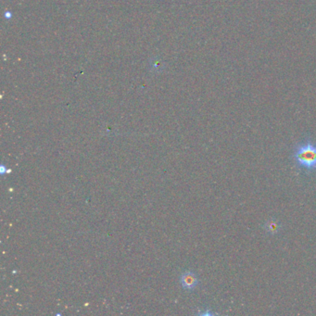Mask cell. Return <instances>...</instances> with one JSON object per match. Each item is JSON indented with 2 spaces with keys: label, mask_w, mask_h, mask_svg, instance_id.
Listing matches in <instances>:
<instances>
[{
  "label": "cell",
  "mask_w": 316,
  "mask_h": 316,
  "mask_svg": "<svg viewBox=\"0 0 316 316\" xmlns=\"http://www.w3.org/2000/svg\"><path fill=\"white\" fill-rule=\"evenodd\" d=\"M293 158L297 166L306 173L316 172V143L307 138L297 145L293 152Z\"/></svg>",
  "instance_id": "1"
},
{
  "label": "cell",
  "mask_w": 316,
  "mask_h": 316,
  "mask_svg": "<svg viewBox=\"0 0 316 316\" xmlns=\"http://www.w3.org/2000/svg\"><path fill=\"white\" fill-rule=\"evenodd\" d=\"M180 283L184 289L191 291L198 286L199 280L194 272L187 271L181 275Z\"/></svg>",
  "instance_id": "2"
},
{
  "label": "cell",
  "mask_w": 316,
  "mask_h": 316,
  "mask_svg": "<svg viewBox=\"0 0 316 316\" xmlns=\"http://www.w3.org/2000/svg\"><path fill=\"white\" fill-rule=\"evenodd\" d=\"M265 232L270 236H276L279 234L282 229V224L277 219H269L264 225Z\"/></svg>",
  "instance_id": "3"
}]
</instances>
